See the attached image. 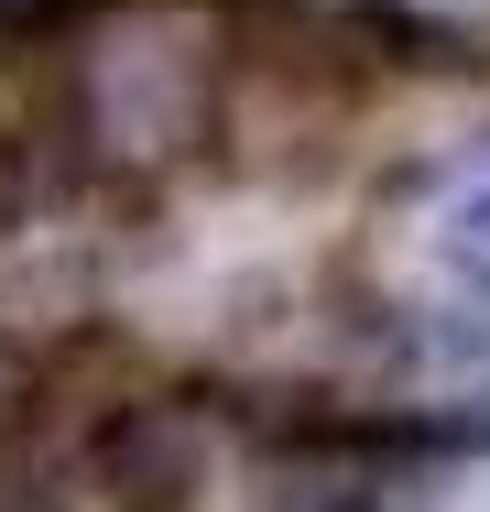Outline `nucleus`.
<instances>
[{
  "label": "nucleus",
  "mask_w": 490,
  "mask_h": 512,
  "mask_svg": "<svg viewBox=\"0 0 490 512\" xmlns=\"http://www.w3.org/2000/svg\"><path fill=\"white\" fill-rule=\"evenodd\" d=\"M425 251H436V273H447L458 295H480V306H490V164H480V175H458V186L436 197Z\"/></svg>",
  "instance_id": "f03ea898"
},
{
  "label": "nucleus",
  "mask_w": 490,
  "mask_h": 512,
  "mask_svg": "<svg viewBox=\"0 0 490 512\" xmlns=\"http://www.w3.org/2000/svg\"><path fill=\"white\" fill-rule=\"evenodd\" d=\"M33 393H44V349L0 327V458L22 447V425H33Z\"/></svg>",
  "instance_id": "20e7f679"
},
{
  "label": "nucleus",
  "mask_w": 490,
  "mask_h": 512,
  "mask_svg": "<svg viewBox=\"0 0 490 512\" xmlns=\"http://www.w3.org/2000/svg\"><path fill=\"white\" fill-rule=\"evenodd\" d=\"M240 0H98L55 44V164L98 197L142 207L218 142Z\"/></svg>",
  "instance_id": "f257e3e1"
},
{
  "label": "nucleus",
  "mask_w": 490,
  "mask_h": 512,
  "mask_svg": "<svg viewBox=\"0 0 490 512\" xmlns=\"http://www.w3.org/2000/svg\"><path fill=\"white\" fill-rule=\"evenodd\" d=\"M98 0H0V55H55Z\"/></svg>",
  "instance_id": "7ed1b4c3"
}]
</instances>
